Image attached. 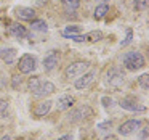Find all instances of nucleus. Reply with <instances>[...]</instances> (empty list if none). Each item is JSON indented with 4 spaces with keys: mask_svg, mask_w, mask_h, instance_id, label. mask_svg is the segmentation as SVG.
I'll return each mask as SVG.
<instances>
[{
    "mask_svg": "<svg viewBox=\"0 0 149 140\" xmlns=\"http://www.w3.org/2000/svg\"><path fill=\"white\" fill-rule=\"evenodd\" d=\"M122 61H123V66H125L128 71H138V69L144 68V65H146L144 56H143L139 52H128V53H125L123 58H122Z\"/></svg>",
    "mask_w": 149,
    "mask_h": 140,
    "instance_id": "1",
    "label": "nucleus"
},
{
    "mask_svg": "<svg viewBox=\"0 0 149 140\" xmlns=\"http://www.w3.org/2000/svg\"><path fill=\"white\" fill-rule=\"evenodd\" d=\"M36 68H37V60L31 53H24L18 61V69L23 74H31L32 71H36Z\"/></svg>",
    "mask_w": 149,
    "mask_h": 140,
    "instance_id": "2",
    "label": "nucleus"
},
{
    "mask_svg": "<svg viewBox=\"0 0 149 140\" xmlns=\"http://www.w3.org/2000/svg\"><path fill=\"white\" fill-rule=\"evenodd\" d=\"M88 68H90V63H88V61H75V63L69 65L68 68L64 69V77L66 79H71V77L82 76Z\"/></svg>",
    "mask_w": 149,
    "mask_h": 140,
    "instance_id": "3",
    "label": "nucleus"
},
{
    "mask_svg": "<svg viewBox=\"0 0 149 140\" xmlns=\"http://www.w3.org/2000/svg\"><path fill=\"white\" fill-rule=\"evenodd\" d=\"M139 127H141V121L139 119H128V121H125L123 124H120L119 134L123 135V137H127V135H130V134H133L135 130H138Z\"/></svg>",
    "mask_w": 149,
    "mask_h": 140,
    "instance_id": "4",
    "label": "nucleus"
},
{
    "mask_svg": "<svg viewBox=\"0 0 149 140\" xmlns=\"http://www.w3.org/2000/svg\"><path fill=\"white\" fill-rule=\"evenodd\" d=\"M55 90H56L55 84L50 82V81H47V82H43V84L40 82V85L37 87V90H34L32 94H34L36 98H43V97H47V95H52Z\"/></svg>",
    "mask_w": 149,
    "mask_h": 140,
    "instance_id": "5",
    "label": "nucleus"
},
{
    "mask_svg": "<svg viewBox=\"0 0 149 140\" xmlns=\"http://www.w3.org/2000/svg\"><path fill=\"white\" fill-rule=\"evenodd\" d=\"M95 77H96V71H95V69H91V71H88V72H84V74H82V77H79L77 81H75V84H74L75 89L82 90V89L88 87V85L95 81Z\"/></svg>",
    "mask_w": 149,
    "mask_h": 140,
    "instance_id": "6",
    "label": "nucleus"
},
{
    "mask_svg": "<svg viewBox=\"0 0 149 140\" xmlns=\"http://www.w3.org/2000/svg\"><path fill=\"white\" fill-rule=\"evenodd\" d=\"M107 84L111 85V87H120V85L123 84V74L122 72H119V69L116 68H111L109 71H107Z\"/></svg>",
    "mask_w": 149,
    "mask_h": 140,
    "instance_id": "7",
    "label": "nucleus"
},
{
    "mask_svg": "<svg viewBox=\"0 0 149 140\" xmlns=\"http://www.w3.org/2000/svg\"><path fill=\"white\" fill-rule=\"evenodd\" d=\"M91 108L90 106H80V108H77V110H74L71 114H69V117L68 119L71 121V122H77V121H82V119H85L87 116H91Z\"/></svg>",
    "mask_w": 149,
    "mask_h": 140,
    "instance_id": "8",
    "label": "nucleus"
},
{
    "mask_svg": "<svg viewBox=\"0 0 149 140\" xmlns=\"http://www.w3.org/2000/svg\"><path fill=\"white\" fill-rule=\"evenodd\" d=\"M120 108H123V110H127V111H144L146 108L143 106V105H138L135 100H132V98H123V100H120Z\"/></svg>",
    "mask_w": 149,
    "mask_h": 140,
    "instance_id": "9",
    "label": "nucleus"
},
{
    "mask_svg": "<svg viewBox=\"0 0 149 140\" xmlns=\"http://www.w3.org/2000/svg\"><path fill=\"white\" fill-rule=\"evenodd\" d=\"M15 15H16L19 20H26V21H32L36 18V11L34 8H29V7H19L15 10Z\"/></svg>",
    "mask_w": 149,
    "mask_h": 140,
    "instance_id": "10",
    "label": "nucleus"
},
{
    "mask_svg": "<svg viewBox=\"0 0 149 140\" xmlns=\"http://www.w3.org/2000/svg\"><path fill=\"white\" fill-rule=\"evenodd\" d=\"M52 105H53L52 100H43L42 103H39V105L36 106V110H34V114H36L37 117L47 116V114L50 113V110H52Z\"/></svg>",
    "mask_w": 149,
    "mask_h": 140,
    "instance_id": "11",
    "label": "nucleus"
},
{
    "mask_svg": "<svg viewBox=\"0 0 149 140\" xmlns=\"http://www.w3.org/2000/svg\"><path fill=\"white\" fill-rule=\"evenodd\" d=\"M74 97H71V95H63V97L58 98V101H56V108H58L59 111H64V110H69V108L74 105Z\"/></svg>",
    "mask_w": 149,
    "mask_h": 140,
    "instance_id": "12",
    "label": "nucleus"
},
{
    "mask_svg": "<svg viewBox=\"0 0 149 140\" xmlns=\"http://www.w3.org/2000/svg\"><path fill=\"white\" fill-rule=\"evenodd\" d=\"M58 60H59V56H58V53H50L48 56H45V60H43V69L45 71H52V69H55L56 68V65H58Z\"/></svg>",
    "mask_w": 149,
    "mask_h": 140,
    "instance_id": "13",
    "label": "nucleus"
},
{
    "mask_svg": "<svg viewBox=\"0 0 149 140\" xmlns=\"http://www.w3.org/2000/svg\"><path fill=\"white\" fill-rule=\"evenodd\" d=\"M0 58L3 60L7 65H13L16 58V50L15 49H0Z\"/></svg>",
    "mask_w": 149,
    "mask_h": 140,
    "instance_id": "14",
    "label": "nucleus"
},
{
    "mask_svg": "<svg viewBox=\"0 0 149 140\" xmlns=\"http://www.w3.org/2000/svg\"><path fill=\"white\" fill-rule=\"evenodd\" d=\"M8 32L11 34L13 37H16V39H24V37H27V31L24 26H21V24H11L10 29H8Z\"/></svg>",
    "mask_w": 149,
    "mask_h": 140,
    "instance_id": "15",
    "label": "nucleus"
},
{
    "mask_svg": "<svg viewBox=\"0 0 149 140\" xmlns=\"http://www.w3.org/2000/svg\"><path fill=\"white\" fill-rule=\"evenodd\" d=\"M31 29L36 31V32H47V31H48V26H47V23L43 20H32Z\"/></svg>",
    "mask_w": 149,
    "mask_h": 140,
    "instance_id": "16",
    "label": "nucleus"
},
{
    "mask_svg": "<svg viewBox=\"0 0 149 140\" xmlns=\"http://www.w3.org/2000/svg\"><path fill=\"white\" fill-rule=\"evenodd\" d=\"M61 4L68 13H72L80 7V0H61Z\"/></svg>",
    "mask_w": 149,
    "mask_h": 140,
    "instance_id": "17",
    "label": "nucleus"
},
{
    "mask_svg": "<svg viewBox=\"0 0 149 140\" xmlns=\"http://www.w3.org/2000/svg\"><path fill=\"white\" fill-rule=\"evenodd\" d=\"M107 11H109V7H107L106 4L100 5V7H96V10H95V20H103L104 16L107 15Z\"/></svg>",
    "mask_w": 149,
    "mask_h": 140,
    "instance_id": "18",
    "label": "nucleus"
},
{
    "mask_svg": "<svg viewBox=\"0 0 149 140\" xmlns=\"http://www.w3.org/2000/svg\"><path fill=\"white\" fill-rule=\"evenodd\" d=\"M101 39H103L101 31H91V32L85 34V40H88V42H100Z\"/></svg>",
    "mask_w": 149,
    "mask_h": 140,
    "instance_id": "19",
    "label": "nucleus"
},
{
    "mask_svg": "<svg viewBox=\"0 0 149 140\" xmlns=\"http://www.w3.org/2000/svg\"><path fill=\"white\" fill-rule=\"evenodd\" d=\"M75 34H80V27L79 26H68L64 31H63V36L64 37H71V36H75Z\"/></svg>",
    "mask_w": 149,
    "mask_h": 140,
    "instance_id": "20",
    "label": "nucleus"
},
{
    "mask_svg": "<svg viewBox=\"0 0 149 140\" xmlns=\"http://www.w3.org/2000/svg\"><path fill=\"white\" fill-rule=\"evenodd\" d=\"M39 85H40V79L37 77V76L31 77V79H29V82H27V87H29V90H31V92L37 90V87H39Z\"/></svg>",
    "mask_w": 149,
    "mask_h": 140,
    "instance_id": "21",
    "label": "nucleus"
},
{
    "mask_svg": "<svg viewBox=\"0 0 149 140\" xmlns=\"http://www.w3.org/2000/svg\"><path fill=\"white\" fill-rule=\"evenodd\" d=\"M138 82H139V85H141L144 90H149V76L148 74H141L138 77Z\"/></svg>",
    "mask_w": 149,
    "mask_h": 140,
    "instance_id": "22",
    "label": "nucleus"
},
{
    "mask_svg": "<svg viewBox=\"0 0 149 140\" xmlns=\"http://www.w3.org/2000/svg\"><path fill=\"white\" fill-rule=\"evenodd\" d=\"M148 8V0H135V10L144 11Z\"/></svg>",
    "mask_w": 149,
    "mask_h": 140,
    "instance_id": "23",
    "label": "nucleus"
},
{
    "mask_svg": "<svg viewBox=\"0 0 149 140\" xmlns=\"http://www.w3.org/2000/svg\"><path fill=\"white\" fill-rule=\"evenodd\" d=\"M132 40H133V32H132V29H128L127 31V37L120 42V47H127V45H130L132 44Z\"/></svg>",
    "mask_w": 149,
    "mask_h": 140,
    "instance_id": "24",
    "label": "nucleus"
},
{
    "mask_svg": "<svg viewBox=\"0 0 149 140\" xmlns=\"http://www.w3.org/2000/svg\"><path fill=\"white\" fill-rule=\"evenodd\" d=\"M19 85H21V77L19 76H13L11 77V87L16 90V89H19Z\"/></svg>",
    "mask_w": 149,
    "mask_h": 140,
    "instance_id": "25",
    "label": "nucleus"
},
{
    "mask_svg": "<svg viewBox=\"0 0 149 140\" xmlns=\"http://www.w3.org/2000/svg\"><path fill=\"white\" fill-rule=\"evenodd\" d=\"M7 108H8V101H7V100H0V117L5 114Z\"/></svg>",
    "mask_w": 149,
    "mask_h": 140,
    "instance_id": "26",
    "label": "nucleus"
},
{
    "mask_svg": "<svg viewBox=\"0 0 149 140\" xmlns=\"http://www.w3.org/2000/svg\"><path fill=\"white\" fill-rule=\"evenodd\" d=\"M69 39H72L74 42H84V40H85V36H82V34H75V36H71Z\"/></svg>",
    "mask_w": 149,
    "mask_h": 140,
    "instance_id": "27",
    "label": "nucleus"
},
{
    "mask_svg": "<svg viewBox=\"0 0 149 140\" xmlns=\"http://www.w3.org/2000/svg\"><path fill=\"white\" fill-rule=\"evenodd\" d=\"M101 101H103V106L104 108L111 106V103H112V100H111V98H107V97H103V98H101Z\"/></svg>",
    "mask_w": 149,
    "mask_h": 140,
    "instance_id": "28",
    "label": "nucleus"
},
{
    "mask_svg": "<svg viewBox=\"0 0 149 140\" xmlns=\"http://www.w3.org/2000/svg\"><path fill=\"white\" fill-rule=\"evenodd\" d=\"M104 127H111V121H106V122L98 124V129H104Z\"/></svg>",
    "mask_w": 149,
    "mask_h": 140,
    "instance_id": "29",
    "label": "nucleus"
},
{
    "mask_svg": "<svg viewBox=\"0 0 149 140\" xmlns=\"http://www.w3.org/2000/svg\"><path fill=\"white\" fill-rule=\"evenodd\" d=\"M146 137H148V129H143V130H141V134H139V139L144 140Z\"/></svg>",
    "mask_w": 149,
    "mask_h": 140,
    "instance_id": "30",
    "label": "nucleus"
},
{
    "mask_svg": "<svg viewBox=\"0 0 149 140\" xmlns=\"http://www.w3.org/2000/svg\"><path fill=\"white\" fill-rule=\"evenodd\" d=\"M58 140H72V137L71 135H63V137H59Z\"/></svg>",
    "mask_w": 149,
    "mask_h": 140,
    "instance_id": "31",
    "label": "nucleus"
},
{
    "mask_svg": "<svg viewBox=\"0 0 149 140\" xmlns=\"http://www.w3.org/2000/svg\"><path fill=\"white\" fill-rule=\"evenodd\" d=\"M104 140H117V139H116V137H114V135H109V137H106V139H104Z\"/></svg>",
    "mask_w": 149,
    "mask_h": 140,
    "instance_id": "32",
    "label": "nucleus"
},
{
    "mask_svg": "<svg viewBox=\"0 0 149 140\" xmlns=\"http://www.w3.org/2000/svg\"><path fill=\"white\" fill-rule=\"evenodd\" d=\"M0 140H11V139H10V137H8V135H3V137H2V139H0Z\"/></svg>",
    "mask_w": 149,
    "mask_h": 140,
    "instance_id": "33",
    "label": "nucleus"
},
{
    "mask_svg": "<svg viewBox=\"0 0 149 140\" xmlns=\"http://www.w3.org/2000/svg\"><path fill=\"white\" fill-rule=\"evenodd\" d=\"M100 2H103V4H104V2H107V0H100Z\"/></svg>",
    "mask_w": 149,
    "mask_h": 140,
    "instance_id": "34",
    "label": "nucleus"
},
{
    "mask_svg": "<svg viewBox=\"0 0 149 140\" xmlns=\"http://www.w3.org/2000/svg\"><path fill=\"white\" fill-rule=\"evenodd\" d=\"M0 85H2V84H0Z\"/></svg>",
    "mask_w": 149,
    "mask_h": 140,
    "instance_id": "35",
    "label": "nucleus"
}]
</instances>
